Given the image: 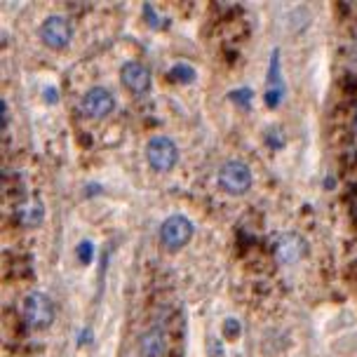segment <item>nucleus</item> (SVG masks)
Wrapping results in <instances>:
<instances>
[{
  "label": "nucleus",
  "instance_id": "9b49d317",
  "mask_svg": "<svg viewBox=\"0 0 357 357\" xmlns=\"http://www.w3.org/2000/svg\"><path fill=\"white\" fill-rule=\"evenodd\" d=\"M169 78L176 80V82H193L195 80V68L188 66V63H176V66H172Z\"/></svg>",
  "mask_w": 357,
  "mask_h": 357
},
{
  "label": "nucleus",
  "instance_id": "f03ea898",
  "mask_svg": "<svg viewBox=\"0 0 357 357\" xmlns=\"http://www.w3.org/2000/svg\"><path fill=\"white\" fill-rule=\"evenodd\" d=\"M193 231L195 228H193V223H190V219H186L183 214H172L160 226V242L167 252H178L190 242Z\"/></svg>",
  "mask_w": 357,
  "mask_h": 357
},
{
  "label": "nucleus",
  "instance_id": "6e6552de",
  "mask_svg": "<svg viewBox=\"0 0 357 357\" xmlns=\"http://www.w3.org/2000/svg\"><path fill=\"white\" fill-rule=\"evenodd\" d=\"M120 80H123V85L130 89L132 94H137V97H142L151 89V71L149 66H144V63L139 61H127L123 68H120Z\"/></svg>",
  "mask_w": 357,
  "mask_h": 357
},
{
  "label": "nucleus",
  "instance_id": "4468645a",
  "mask_svg": "<svg viewBox=\"0 0 357 357\" xmlns=\"http://www.w3.org/2000/svg\"><path fill=\"white\" fill-rule=\"evenodd\" d=\"M144 15L151 19L149 24H151L153 29H158V26H160V24H158V17H155V12H153V8H151V5H144Z\"/></svg>",
  "mask_w": 357,
  "mask_h": 357
},
{
  "label": "nucleus",
  "instance_id": "ddd939ff",
  "mask_svg": "<svg viewBox=\"0 0 357 357\" xmlns=\"http://www.w3.org/2000/svg\"><path fill=\"white\" fill-rule=\"evenodd\" d=\"M0 111H3V130H8L10 125V108H8V101H0Z\"/></svg>",
  "mask_w": 357,
  "mask_h": 357
},
{
  "label": "nucleus",
  "instance_id": "2eb2a0df",
  "mask_svg": "<svg viewBox=\"0 0 357 357\" xmlns=\"http://www.w3.org/2000/svg\"><path fill=\"white\" fill-rule=\"evenodd\" d=\"M45 101H50V104H54L56 101V89H45Z\"/></svg>",
  "mask_w": 357,
  "mask_h": 357
},
{
  "label": "nucleus",
  "instance_id": "20e7f679",
  "mask_svg": "<svg viewBox=\"0 0 357 357\" xmlns=\"http://www.w3.org/2000/svg\"><path fill=\"white\" fill-rule=\"evenodd\" d=\"M146 160H149L151 169L155 172H172L178 162V149L169 137H153L146 144Z\"/></svg>",
  "mask_w": 357,
  "mask_h": 357
},
{
  "label": "nucleus",
  "instance_id": "dca6fc26",
  "mask_svg": "<svg viewBox=\"0 0 357 357\" xmlns=\"http://www.w3.org/2000/svg\"><path fill=\"white\" fill-rule=\"evenodd\" d=\"M355 127H357V111H355Z\"/></svg>",
  "mask_w": 357,
  "mask_h": 357
},
{
  "label": "nucleus",
  "instance_id": "423d86ee",
  "mask_svg": "<svg viewBox=\"0 0 357 357\" xmlns=\"http://www.w3.org/2000/svg\"><path fill=\"white\" fill-rule=\"evenodd\" d=\"M38 33H40V40L47 45V47L63 50L68 43H71V38H73V26H71V22H68L66 17L52 15V17H47L40 24Z\"/></svg>",
  "mask_w": 357,
  "mask_h": 357
},
{
  "label": "nucleus",
  "instance_id": "f8f14e48",
  "mask_svg": "<svg viewBox=\"0 0 357 357\" xmlns=\"http://www.w3.org/2000/svg\"><path fill=\"white\" fill-rule=\"evenodd\" d=\"M92 254H94V250H92V242H80V247H78V257H80L82 264H89V261H92Z\"/></svg>",
  "mask_w": 357,
  "mask_h": 357
},
{
  "label": "nucleus",
  "instance_id": "1a4fd4ad",
  "mask_svg": "<svg viewBox=\"0 0 357 357\" xmlns=\"http://www.w3.org/2000/svg\"><path fill=\"white\" fill-rule=\"evenodd\" d=\"M165 350H167V343H165V331L160 329H149L139 339V353H142V357H162Z\"/></svg>",
  "mask_w": 357,
  "mask_h": 357
},
{
  "label": "nucleus",
  "instance_id": "f257e3e1",
  "mask_svg": "<svg viewBox=\"0 0 357 357\" xmlns=\"http://www.w3.org/2000/svg\"><path fill=\"white\" fill-rule=\"evenodd\" d=\"M22 315L31 329H47L54 322V303L40 291H31L24 296Z\"/></svg>",
  "mask_w": 357,
  "mask_h": 357
},
{
  "label": "nucleus",
  "instance_id": "7ed1b4c3",
  "mask_svg": "<svg viewBox=\"0 0 357 357\" xmlns=\"http://www.w3.org/2000/svg\"><path fill=\"white\" fill-rule=\"evenodd\" d=\"M219 186L228 195H245L252 188V169L242 160H228L219 169Z\"/></svg>",
  "mask_w": 357,
  "mask_h": 357
},
{
  "label": "nucleus",
  "instance_id": "9d476101",
  "mask_svg": "<svg viewBox=\"0 0 357 357\" xmlns=\"http://www.w3.org/2000/svg\"><path fill=\"white\" fill-rule=\"evenodd\" d=\"M43 214H45L43 212V205L38 200H26L24 205L17 207V221L22 223V226H26V228L40 226Z\"/></svg>",
  "mask_w": 357,
  "mask_h": 357
},
{
  "label": "nucleus",
  "instance_id": "39448f33",
  "mask_svg": "<svg viewBox=\"0 0 357 357\" xmlns=\"http://www.w3.org/2000/svg\"><path fill=\"white\" fill-rule=\"evenodd\" d=\"M78 111L89 120H104L116 111V97L106 87H92L80 97Z\"/></svg>",
  "mask_w": 357,
  "mask_h": 357
},
{
  "label": "nucleus",
  "instance_id": "0eeeda50",
  "mask_svg": "<svg viewBox=\"0 0 357 357\" xmlns=\"http://www.w3.org/2000/svg\"><path fill=\"white\" fill-rule=\"evenodd\" d=\"M275 261L282 266H294L298 264L305 252H308V245H305V240L301 238L298 233H282L280 238L275 240Z\"/></svg>",
  "mask_w": 357,
  "mask_h": 357
}]
</instances>
